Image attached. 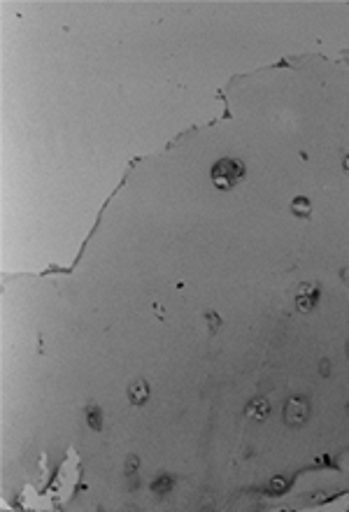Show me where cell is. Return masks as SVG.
Listing matches in <instances>:
<instances>
[{"label": "cell", "instance_id": "cell-1", "mask_svg": "<svg viewBox=\"0 0 349 512\" xmlns=\"http://www.w3.org/2000/svg\"><path fill=\"white\" fill-rule=\"evenodd\" d=\"M242 173H245V166H242L240 161L222 159L215 163V168H212V182H215V187L219 189H231L240 182Z\"/></svg>", "mask_w": 349, "mask_h": 512}, {"label": "cell", "instance_id": "cell-2", "mask_svg": "<svg viewBox=\"0 0 349 512\" xmlns=\"http://www.w3.org/2000/svg\"><path fill=\"white\" fill-rule=\"evenodd\" d=\"M308 512H349V494L338 496V499L324 503V506L312 508Z\"/></svg>", "mask_w": 349, "mask_h": 512}, {"label": "cell", "instance_id": "cell-3", "mask_svg": "<svg viewBox=\"0 0 349 512\" xmlns=\"http://www.w3.org/2000/svg\"><path fill=\"white\" fill-rule=\"evenodd\" d=\"M294 210L301 212V215H308V210H310V203L305 201V198H301V201H296V203H294Z\"/></svg>", "mask_w": 349, "mask_h": 512}, {"label": "cell", "instance_id": "cell-4", "mask_svg": "<svg viewBox=\"0 0 349 512\" xmlns=\"http://www.w3.org/2000/svg\"><path fill=\"white\" fill-rule=\"evenodd\" d=\"M345 168H349V156H347V161H345Z\"/></svg>", "mask_w": 349, "mask_h": 512}]
</instances>
